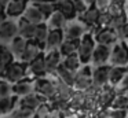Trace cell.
Instances as JSON below:
<instances>
[{
  "instance_id": "14",
  "label": "cell",
  "mask_w": 128,
  "mask_h": 118,
  "mask_svg": "<svg viewBox=\"0 0 128 118\" xmlns=\"http://www.w3.org/2000/svg\"><path fill=\"white\" fill-rule=\"evenodd\" d=\"M55 10L58 12H61L68 22H73L77 19V12L74 10V5H73L72 0H56Z\"/></svg>"
},
{
  "instance_id": "28",
  "label": "cell",
  "mask_w": 128,
  "mask_h": 118,
  "mask_svg": "<svg viewBox=\"0 0 128 118\" xmlns=\"http://www.w3.org/2000/svg\"><path fill=\"white\" fill-rule=\"evenodd\" d=\"M46 23H47L48 29H62V30H64L65 26L68 25V21L65 19V16L62 15L61 12L55 11V12H54L52 15L47 19Z\"/></svg>"
},
{
  "instance_id": "13",
  "label": "cell",
  "mask_w": 128,
  "mask_h": 118,
  "mask_svg": "<svg viewBox=\"0 0 128 118\" xmlns=\"http://www.w3.org/2000/svg\"><path fill=\"white\" fill-rule=\"evenodd\" d=\"M33 81L30 77H25L24 80L15 82V84L11 85V95L17 96L18 99L22 98V96H26L29 93L33 92Z\"/></svg>"
},
{
  "instance_id": "26",
  "label": "cell",
  "mask_w": 128,
  "mask_h": 118,
  "mask_svg": "<svg viewBox=\"0 0 128 118\" xmlns=\"http://www.w3.org/2000/svg\"><path fill=\"white\" fill-rule=\"evenodd\" d=\"M124 8H125V0H110V3L106 7V12L114 18V16H120L124 15Z\"/></svg>"
},
{
  "instance_id": "35",
  "label": "cell",
  "mask_w": 128,
  "mask_h": 118,
  "mask_svg": "<svg viewBox=\"0 0 128 118\" xmlns=\"http://www.w3.org/2000/svg\"><path fill=\"white\" fill-rule=\"evenodd\" d=\"M127 21H128V18L125 16V14H124V15H120V16H114V18L110 19V22H109V26H108V27L116 32V30L120 29V27H121Z\"/></svg>"
},
{
  "instance_id": "9",
  "label": "cell",
  "mask_w": 128,
  "mask_h": 118,
  "mask_svg": "<svg viewBox=\"0 0 128 118\" xmlns=\"http://www.w3.org/2000/svg\"><path fill=\"white\" fill-rule=\"evenodd\" d=\"M28 77H30L32 80H37V78H43V77L47 76V71H46V66H44V58L43 54H40L36 59L32 63H29L28 67Z\"/></svg>"
},
{
  "instance_id": "20",
  "label": "cell",
  "mask_w": 128,
  "mask_h": 118,
  "mask_svg": "<svg viewBox=\"0 0 128 118\" xmlns=\"http://www.w3.org/2000/svg\"><path fill=\"white\" fill-rule=\"evenodd\" d=\"M43 100L44 99L40 98L39 95H36L34 92L29 93L26 96H22L21 99H18V106L20 107H25V109H29V110H36L39 106H42Z\"/></svg>"
},
{
  "instance_id": "49",
  "label": "cell",
  "mask_w": 128,
  "mask_h": 118,
  "mask_svg": "<svg viewBox=\"0 0 128 118\" xmlns=\"http://www.w3.org/2000/svg\"><path fill=\"white\" fill-rule=\"evenodd\" d=\"M124 95H127V96H128V92H127V93H124Z\"/></svg>"
},
{
  "instance_id": "4",
  "label": "cell",
  "mask_w": 128,
  "mask_h": 118,
  "mask_svg": "<svg viewBox=\"0 0 128 118\" xmlns=\"http://www.w3.org/2000/svg\"><path fill=\"white\" fill-rule=\"evenodd\" d=\"M92 87V67L90 65H86L80 67V70L74 74V81H73L72 88L77 92L80 91H87Z\"/></svg>"
},
{
  "instance_id": "7",
  "label": "cell",
  "mask_w": 128,
  "mask_h": 118,
  "mask_svg": "<svg viewBox=\"0 0 128 118\" xmlns=\"http://www.w3.org/2000/svg\"><path fill=\"white\" fill-rule=\"evenodd\" d=\"M100 12H102V11H99L95 5H91V7H87V10L84 11L81 15H78L76 21L80 22V23L88 30L90 27L96 25V21H98V18H99Z\"/></svg>"
},
{
  "instance_id": "39",
  "label": "cell",
  "mask_w": 128,
  "mask_h": 118,
  "mask_svg": "<svg viewBox=\"0 0 128 118\" xmlns=\"http://www.w3.org/2000/svg\"><path fill=\"white\" fill-rule=\"evenodd\" d=\"M116 89H117L116 92L120 93V95H124V93L128 92V73L125 74V77L122 78V81L116 87Z\"/></svg>"
},
{
  "instance_id": "50",
  "label": "cell",
  "mask_w": 128,
  "mask_h": 118,
  "mask_svg": "<svg viewBox=\"0 0 128 118\" xmlns=\"http://www.w3.org/2000/svg\"><path fill=\"white\" fill-rule=\"evenodd\" d=\"M125 43H127V45H128V40H127V41H125Z\"/></svg>"
},
{
  "instance_id": "19",
  "label": "cell",
  "mask_w": 128,
  "mask_h": 118,
  "mask_svg": "<svg viewBox=\"0 0 128 118\" xmlns=\"http://www.w3.org/2000/svg\"><path fill=\"white\" fill-rule=\"evenodd\" d=\"M40 54H43V51L39 48V47L36 45L34 43H32V41H29L28 45H26L25 51L22 52V55H21L20 58H18L17 60H20V62H22L24 65L28 66L29 63H32L34 59H36L37 56H39Z\"/></svg>"
},
{
  "instance_id": "31",
  "label": "cell",
  "mask_w": 128,
  "mask_h": 118,
  "mask_svg": "<svg viewBox=\"0 0 128 118\" xmlns=\"http://www.w3.org/2000/svg\"><path fill=\"white\" fill-rule=\"evenodd\" d=\"M14 60H15V58H14V55L11 54L8 47L4 45V44H0V63L7 69Z\"/></svg>"
},
{
  "instance_id": "36",
  "label": "cell",
  "mask_w": 128,
  "mask_h": 118,
  "mask_svg": "<svg viewBox=\"0 0 128 118\" xmlns=\"http://www.w3.org/2000/svg\"><path fill=\"white\" fill-rule=\"evenodd\" d=\"M110 19H112V16L109 15L106 11H102V12H100V15H99V18H98L96 25H95V26H96L98 29H105V27L109 26V22H110Z\"/></svg>"
},
{
  "instance_id": "37",
  "label": "cell",
  "mask_w": 128,
  "mask_h": 118,
  "mask_svg": "<svg viewBox=\"0 0 128 118\" xmlns=\"http://www.w3.org/2000/svg\"><path fill=\"white\" fill-rule=\"evenodd\" d=\"M11 96V84L6 81V80L0 78V99L8 98Z\"/></svg>"
},
{
  "instance_id": "27",
  "label": "cell",
  "mask_w": 128,
  "mask_h": 118,
  "mask_svg": "<svg viewBox=\"0 0 128 118\" xmlns=\"http://www.w3.org/2000/svg\"><path fill=\"white\" fill-rule=\"evenodd\" d=\"M78 41L80 40H66V38H65L64 43L61 44V47L58 48L61 56L66 58V56H69V55L76 54V52H77V48H78Z\"/></svg>"
},
{
  "instance_id": "21",
  "label": "cell",
  "mask_w": 128,
  "mask_h": 118,
  "mask_svg": "<svg viewBox=\"0 0 128 118\" xmlns=\"http://www.w3.org/2000/svg\"><path fill=\"white\" fill-rule=\"evenodd\" d=\"M15 22H17V27H18V36L25 38L26 41H32L33 32H34V25H30L29 22H26L22 16L18 18Z\"/></svg>"
},
{
  "instance_id": "45",
  "label": "cell",
  "mask_w": 128,
  "mask_h": 118,
  "mask_svg": "<svg viewBox=\"0 0 128 118\" xmlns=\"http://www.w3.org/2000/svg\"><path fill=\"white\" fill-rule=\"evenodd\" d=\"M10 1H11V0H0V5H2L3 8H6L7 5H8Z\"/></svg>"
},
{
  "instance_id": "44",
  "label": "cell",
  "mask_w": 128,
  "mask_h": 118,
  "mask_svg": "<svg viewBox=\"0 0 128 118\" xmlns=\"http://www.w3.org/2000/svg\"><path fill=\"white\" fill-rule=\"evenodd\" d=\"M84 4L87 5V7H91V5H95L96 4V0H83Z\"/></svg>"
},
{
  "instance_id": "2",
  "label": "cell",
  "mask_w": 128,
  "mask_h": 118,
  "mask_svg": "<svg viewBox=\"0 0 128 118\" xmlns=\"http://www.w3.org/2000/svg\"><path fill=\"white\" fill-rule=\"evenodd\" d=\"M128 63V45L125 41L120 40L110 48L109 66L112 67H125Z\"/></svg>"
},
{
  "instance_id": "11",
  "label": "cell",
  "mask_w": 128,
  "mask_h": 118,
  "mask_svg": "<svg viewBox=\"0 0 128 118\" xmlns=\"http://www.w3.org/2000/svg\"><path fill=\"white\" fill-rule=\"evenodd\" d=\"M65 36L62 29H48V34L46 38L44 51H51V49H58L61 44L64 43Z\"/></svg>"
},
{
  "instance_id": "23",
  "label": "cell",
  "mask_w": 128,
  "mask_h": 118,
  "mask_svg": "<svg viewBox=\"0 0 128 118\" xmlns=\"http://www.w3.org/2000/svg\"><path fill=\"white\" fill-rule=\"evenodd\" d=\"M128 73L127 67H112L109 70V78H108V84H110L112 87L116 88L120 82L122 81V78L125 77V74Z\"/></svg>"
},
{
  "instance_id": "43",
  "label": "cell",
  "mask_w": 128,
  "mask_h": 118,
  "mask_svg": "<svg viewBox=\"0 0 128 118\" xmlns=\"http://www.w3.org/2000/svg\"><path fill=\"white\" fill-rule=\"evenodd\" d=\"M7 19V16H6V11H4V8L0 5V23L2 22H4Z\"/></svg>"
},
{
  "instance_id": "48",
  "label": "cell",
  "mask_w": 128,
  "mask_h": 118,
  "mask_svg": "<svg viewBox=\"0 0 128 118\" xmlns=\"http://www.w3.org/2000/svg\"><path fill=\"white\" fill-rule=\"evenodd\" d=\"M125 67H127V70H128V63H127V66H125Z\"/></svg>"
},
{
  "instance_id": "46",
  "label": "cell",
  "mask_w": 128,
  "mask_h": 118,
  "mask_svg": "<svg viewBox=\"0 0 128 118\" xmlns=\"http://www.w3.org/2000/svg\"><path fill=\"white\" fill-rule=\"evenodd\" d=\"M124 12H125V16L128 18V0H125V8H124Z\"/></svg>"
},
{
  "instance_id": "1",
  "label": "cell",
  "mask_w": 128,
  "mask_h": 118,
  "mask_svg": "<svg viewBox=\"0 0 128 118\" xmlns=\"http://www.w3.org/2000/svg\"><path fill=\"white\" fill-rule=\"evenodd\" d=\"M95 45H96V43H95L94 36H92L91 33H88V32L84 33L83 37L80 38V41H78V48H77V52H76V55H77L81 66L90 65L92 52H94V49H95Z\"/></svg>"
},
{
  "instance_id": "42",
  "label": "cell",
  "mask_w": 128,
  "mask_h": 118,
  "mask_svg": "<svg viewBox=\"0 0 128 118\" xmlns=\"http://www.w3.org/2000/svg\"><path fill=\"white\" fill-rule=\"evenodd\" d=\"M47 3H56V0H30V4H47Z\"/></svg>"
},
{
  "instance_id": "34",
  "label": "cell",
  "mask_w": 128,
  "mask_h": 118,
  "mask_svg": "<svg viewBox=\"0 0 128 118\" xmlns=\"http://www.w3.org/2000/svg\"><path fill=\"white\" fill-rule=\"evenodd\" d=\"M33 115H34L33 110L25 109V107H20V106L10 113V118H33Z\"/></svg>"
},
{
  "instance_id": "40",
  "label": "cell",
  "mask_w": 128,
  "mask_h": 118,
  "mask_svg": "<svg viewBox=\"0 0 128 118\" xmlns=\"http://www.w3.org/2000/svg\"><path fill=\"white\" fill-rule=\"evenodd\" d=\"M72 3H73V5H74V10H76V12H77V16L81 15V14L87 10V5L84 4L83 0H72Z\"/></svg>"
},
{
  "instance_id": "33",
  "label": "cell",
  "mask_w": 128,
  "mask_h": 118,
  "mask_svg": "<svg viewBox=\"0 0 128 118\" xmlns=\"http://www.w3.org/2000/svg\"><path fill=\"white\" fill-rule=\"evenodd\" d=\"M37 7V10L40 11V14L44 18V22H47V19L55 12V3H47V4H33Z\"/></svg>"
},
{
  "instance_id": "10",
  "label": "cell",
  "mask_w": 128,
  "mask_h": 118,
  "mask_svg": "<svg viewBox=\"0 0 128 118\" xmlns=\"http://www.w3.org/2000/svg\"><path fill=\"white\" fill-rule=\"evenodd\" d=\"M43 58H44V66L47 74H54L59 65L62 62V56L59 54L58 49H51V51H44L43 52Z\"/></svg>"
},
{
  "instance_id": "25",
  "label": "cell",
  "mask_w": 128,
  "mask_h": 118,
  "mask_svg": "<svg viewBox=\"0 0 128 118\" xmlns=\"http://www.w3.org/2000/svg\"><path fill=\"white\" fill-rule=\"evenodd\" d=\"M56 77H58V81H61L64 85H66L68 88L72 87L73 85V81H74V74L76 73H72V71H69L68 69H65L64 66H62V63L56 67L55 73Z\"/></svg>"
},
{
  "instance_id": "18",
  "label": "cell",
  "mask_w": 128,
  "mask_h": 118,
  "mask_svg": "<svg viewBox=\"0 0 128 118\" xmlns=\"http://www.w3.org/2000/svg\"><path fill=\"white\" fill-rule=\"evenodd\" d=\"M47 34H48V26H47L46 22L34 25V32H33V37H32V43L36 44L43 52H44V44H46Z\"/></svg>"
},
{
  "instance_id": "8",
  "label": "cell",
  "mask_w": 128,
  "mask_h": 118,
  "mask_svg": "<svg viewBox=\"0 0 128 118\" xmlns=\"http://www.w3.org/2000/svg\"><path fill=\"white\" fill-rule=\"evenodd\" d=\"M95 38V43L96 44H100V45H106V47H113L114 44L117 43L118 37H117V33L114 30L109 29V27H105V29H99L94 36Z\"/></svg>"
},
{
  "instance_id": "12",
  "label": "cell",
  "mask_w": 128,
  "mask_h": 118,
  "mask_svg": "<svg viewBox=\"0 0 128 118\" xmlns=\"http://www.w3.org/2000/svg\"><path fill=\"white\" fill-rule=\"evenodd\" d=\"M15 36H18V27H17V22L15 21L6 19L4 22L0 23V40L4 44L10 43Z\"/></svg>"
},
{
  "instance_id": "29",
  "label": "cell",
  "mask_w": 128,
  "mask_h": 118,
  "mask_svg": "<svg viewBox=\"0 0 128 118\" xmlns=\"http://www.w3.org/2000/svg\"><path fill=\"white\" fill-rule=\"evenodd\" d=\"M17 103H18V98L14 95L8 96V98L0 99V117H3L6 114H10L15 109V104Z\"/></svg>"
},
{
  "instance_id": "3",
  "label": "cell",
  "mask_w": 128,
  "mask_h": 118,
  "mask_svg": "<svg viewBox=\"0 0 128 118\" xmlns=\"http://www.w3.org/2000/svg\"><path fill=\"white\" fill-rule=\"evenodd\" d=\"M26 67H28V66L24 65L22 62H20V60H14V62L8 66V67L4 70L3 77H2V78L6 80L8 84L12 85V84H15V82L24 80L25 77H28Z\"/></svg>"
},
{
  "instance_id": "30",
  "label": "cell",
  "mask_w": 128,
  "mask_h": 118,
  "mask_svg": "<svg viewBox=\"0 0 128 118\" xmlns=\"http://www.w3.org/2000/svg\"><path fill=\"white\" fill-rule=\"evenodd\" d=\"M61 63L65 69H68V70L72 71V73H77L81 67V63H80V60H78V58L76 54L69 55V56H66V58H62Z\"/></svg>"
},
{
  "instance_id": "17",
  "label": "cell",
  "mask_w": 128,
  "mask_h": 118,
  "mask_svg": "<svg viewBox=\"0 0 128 118\" xmlns=\"http://www.w3.org/2000/svg\"><path fill=\"white\" fill-rule=\"evenodd\" d=\"M109 70H110L109 65L98 66V67L92 69V85H95V87H105L108 84Z\"/></svg>"
},
{
  "instance_id": "32",
  "label": "cell",
  "mask_w": 128,
  "mask_h": 118,
  "mask_svg": "<svg viewBox=\"0 0 128 118\" xmlns=\"http://www.w3.org/2000/svg\"><path fill=\"white\" fill-rule=\"evenodd\" d=\"M110 103H112V109L113 110H127L128 109V96L116 93Z\"/></svg>"
},
{
  "instance_id": "5",
  "label": "cell",
  "mask_w": 128,
  "mask_h": 118,
  "mask_svg": "<svg viewBox=\"0 0 128 118\" xmlns=\"http://www.w3.org/2000/svg\"><path fill=\"white\" fill-rule=\"evenodd\" d=\"M33 92L43 99H48L56 95V84L54 80L43 77L33 81Z\"/></svg>"
},
{
  "instance_id": "24",
  "label": "cell",
  "mask_w": 128,
  "mask_h": 118,
  "mask_svg": "<svg viewBox=\"0 0 128 118\" xmlns=\"http://www.w3.org/2000/svg\"><path fill=\"white\" fill-rule=\"evenodd\" d=\"M28 43H29V41H26L25 38L20 37V36H15V37L10 41V47H8V48H10V51H11V54L14 55L15 59H18V58L22 55V52L25 51Z\"/></svg>"
},
{
  "instance_id": "47",
  "label": "cell",
  "mask_w": 128,
  "mask_h": 118,
  "mask_svg": "<svg viewBox=\"0 0 128 118\" xmlns=\"http://www.w3.org/2000/svg\"><path fill=\"white\" fill-rule=\"evenodd\" d=\"M21 1H24V3H26V4H30V0H21Z\"/></svg>"
},
{
  "instance_id": "38",
  "label": "cell",
  "mask_w": 128,
  "mask_h": 118,
  "mask_svg": "<svg viewBox=\"0 0 128 118\" xmlns=\"http://www.w3.org/2000/svg\"><path fill=\"white\" fill-rule=\"evenodd\" d=\"M116 33H117V37H118V40L127 41V40H128V21L125 22V23L122 25L120 29H117Z\"/></svg>"
},
{
  "instance_id": "41",
  "label": "cell",
  "mask_w": 128,
  "mask_h": 118,
  "mask_svg": "<svg viewBox=\"0 0 128 118\" xmlns=\"http://www.w3.org/2000/svg\"><path fill=\"white\" fill-rule=\"evenodd\" d=\"M109 118H127V110H114L109 114Z\"/></svg>"
},
{
  "instance_id": "22",
  "label": "cell",
  "mask_w": 128,
  "mask_h": 118,
  "mask_svg": "<svg viewBox=\"0 0 128 118\" xmlns=\"http://www.w3.org/2000/svg\"><path fill=\"white\" fill-rule=\"evenodd\" d=\"M22 18L25 19L26 22H29L30 25H39V23H42V22H44L43 15L40 14V11L37 10L36 5H33V4H28Z\"/></svg>"
},
{
  "instance_id": "6",
  "label": "cell",
  "mask_w": 128,
  "mask_h": 118,
  "mask_svg": "<svg viewBox=\"0 0 128 118\" xmlns=\"http://www.w3.org/2000/svg\"><path fill=\"white\" fill-rule=\"evenodd\" d=\"M109 58H110V47L96 44V45H95L94 52H92L91 62H90V63H92L94 67H98V66H105V65H109ZM92 66H91V67H92Z\"/></svg>"
},
{
  "instance_id": "16",
  "label": "cell",
  "mask_w": 128,
  "mask_h": 118,
  "mask_svg": "<svg viewBox=\"0 0 128 118\" xmlns=\"http://www.w3.org/2000/svg\"><path fill=\"white\" fill-rule=\"evenodd\" d=\"M26 7H28V4L21 1V0H11V1L8 3V5L4 8L7 19L15 21V19L21 18V16L24 15V12H25Z\"/></svg>"
},
{
  "instance_id": "15",
  "label": "cell",
  "mask_w": 128,
  "mask_h": 118,
  "mask_svg": "<svg viewBox=\"0 0 128 118\" xmlns=\"http://www.w3.org/2000/svg\"><path fill=\"white\" fill-rule=\"evenodd\" d=\"M84 33H87V29L77 21L68 22L64 29V36L66 40H80Z\"/></svg>"
}]
</instances>
